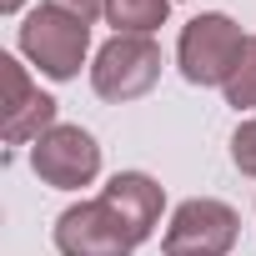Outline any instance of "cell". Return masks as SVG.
Wrapping results in <instances>:
<instances>
[{
  "instance_id": "6da1fadb",
  "label": "cell",
  "mask_w": 256,
  "mask_h": 256,
  "mask_svg": "<svg viewBox=\"0 0 256 256\" xmlns=\"http://www.w3.org/2000/svg\"><path fill=\"white\" fill-rule=\"evenodd\" d=\"M241 50H246V36L221 10L186 20V30L176 40V60H181V76L191 86H226L231 70L241 66Z\"/></svg>"
},
{
  "instance_id": "7a4b0ae2",
  "label": "cell",
  "mask_w": 256,
  "mask_h": 256,
  "mask_svg": "<svg viewBox=\"0 0 256 256\" xmlns=\"http://www.w3.org/2000/svg\"><path fill=\"white\" fill-rule=\"evenodd\" d=\"M161 80V46L151 36H110L96 50L90 66V86L100 100H136Z\"/></svg>"
},
{
  "instance_id": "3957f363",
  "label": "cell",
  "mask_w": 256,
  "mask_h": 256,
  "mask_svg": "<svg viewBox=\"0 0 256 256\" xmlns=\"http://www.w3.org/2000/svg\"><path fill=\"white\" fill-rule=\"evenodd\" d=\"M20 50L30 56V66H40V76L50 80H70L90 50V26L56 10V6H40L26 16L20 26Z\"/></svg>"
},
{
  "instance_id": "277c9868",
  "label": "cell",
  "mask_w": 256,
  "mask_h": 256,
  "mask_svg": "<svg viewBox=\"0 0 256 256\" xmlns=\"http://www.w3.org/2000/svg\"><path fill=\"white\" fill-rule=\"evenodd\" d=\"M236 231H241V221L226 201L191 196V201L176 206V216L161 236V251L166 256H226L236 246Z\"/></svg>"
},
{
  "instance_id": "5b68a950",
  "label": "cell",
  "mask_w": 256,
  "mask_h": 256,
  "mask_svg": "<svg viewBox=\"0 0 256 256\" xmlns=\"http://www.w3.org/2000/svg\"><path fill=\"white\" fill-rule=\"evenodd\" d=\"M30 166H36V176L46 186L80 191L100 171V146H96L90 131H80V126H50V131L30 146Z\"/></svg>"
},
{
  "instance_id": "8992f818",
  "label": "cell",
  "mask_w": 256,
  "mask_h": 256,
  "mask_svg": "<svg viewBox=\"0 0 256 256\" xmlns=\"http://www.w3.org/2000/svg\"><path fill=\"white\" fill-rule=\"evenodd\" d=\"M56 246H60V256H131L136 236L126 231V221L96 196V201H80V206L60 211Z\"/></svg>"
},
{
  "instance_id": "52a82bcc",
  "label": "cell",
  "mask_w": 256,
  "mask_h": 256,
  "mask_svg": "<svg viewBox=\"0 0 256 256\" xmlns=\"http://www.w3.org/2000/svg\"><path fill=\"white\" fill-rule=\"evenodd\" d=\"M0 76H6V141L10 146L40 141L56 126V100L26 76V66L16 56H0Z\"/></svg>"
},
{
  "instance_id": "ba28073f",
  "label": "cell",
  "mask_w": 256,
  "mask_h": 256,
  "mask_svg": "<svg viewBox=\"0 0 256 256\" xmlns=\"http://www.w3.org/2000/svg\"><path fill=\"white\" fill-rule=\"evenodd\" d=\"M100 201L126 221V231L136 236V246L156 231V221H161V186L146 176V171H116L110 181H106V191H100Z\"/></svg>"
},
{
  "instance_id": "9c48e42d",
  "label": "cell",
  "mask_w": 256,
  "mask_h": 256,
  "mask_svg": "<svg viewBox=\"0 0 256 256\" xmlns=\"http://www.w3.org/2000/svg\"><path fill=\"white\" fill-rule=\"evenodd\" d=\"M171 0H106V20L116 26V36H151L156 26H166Z\"/></svg>"
},
{
  "instance_id": "30bf717a",
  "label": "cell",
  "mask_w": 256,
  "mask_h": 256,
  "mask_svg": "<svg viewBox=\"0 0 256 256\" xmlns=\"http://www.w3.org/2000/svg\"><path fill=\"white\" fill-rule=\"evenodd\" d=\"M221 90H226V106H236V110H256V36H246L241 66L231 70V80H226Z\"/></svg>"
},
{
  "instance_id": "8fae6325",
  "label": "cell",
  "mask_w": 256,
  "mask_h": 256,
  "mask_svg": "<svg viewBox=\"0 0 256 256\" xmlns=\"http://www.w3.org/2000/svg\"><path fill=\"white\" fill-rule=\"evenodd\" d=\"M231 161H236V171L256 176V120L236 126V136H231Z\"/></svg>"
},
{
  "instance_id": "7c38bea8",
  "label": "cell",
  "mask_w": 256,
  "mask_h": 256,
  "mask_svg": "<svg viewBox=\"0 0 256 256\" xmlns=\"http://www.w3.org/2000/svg\"><path fill=\"white\" fill-rule=\"evenodd\" d=\"M46 6H56V10H66V16H76V20H96V16H106V0H46Z\"/></svg>"
},
{
  "instance_id": "4fadbf2b",
  "label": "cell",
  "mask_w": 256,
  "mask_h": 256,
  "mask_svg": "<svg viewBox=\"0 0 256 256\" xmlns=\"http://www.w3.org/2000/svg\"><path fill=\"white\" fill-rule=\"evenodd\" d=\"M20 6H26V0H0V10H6V16H16Z\"/></svg>"
}]
</instances>
